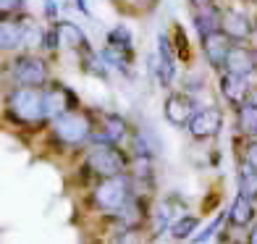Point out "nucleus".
Returning <instances> with one entry per match:
<instances>
[{"label":"nucleus","mask_w":257,"mask_h":244,"mask_svg":"<svg viewBox=\"0 0 257 244\" xmlns=\"http://www.w3.org/2000/svg\"><path fill=\"white\" fill-rule=\"evenodd\" d=\"M257 220V202L236 192V197L231 200L228 210H226V223L228 228H249Z\"/></svg>","instance_id":"obj_17"},{"label":"nucleus","mask_w":257,"mask_h":244,"mask_svg":"<svg viewBox=\"0 0 257 244\" xmlns=\"http://www.w3.org/2000/svg\"><path fill=\"white\" fill-rule=\"evenodd\" d=\"M202 45V53H205V61L210 63V68H215V71H223V66H226V55L231 50V45L233 40L228 37V34L220 29V32H213V34H207L205 40H200Z\"/></svg>","instance_id":"obj_15"},{"label":"nucleus","mask_w":257,"mask_h":244,"mask_svg":"<svg viewBox=\"0 0 257 244\" xmlns=\"http://www.w3.org/2000/svg\"><path fill=\"white\" fill-rule=\"evenodd\" d=\"M186 132H189V137L197 139V142L215 139L223 132V108L220 105H202L192 118V124L186 126Z\"/></svg>","instance_id":"obj_9"},{"label":"nucleus","mask_w":257,"mask_h":244,"mask_svg":"<svg viewBox=\"0 0 257 244\" xmlns=\"http://www.w3.org/2000/svg\"><path fill=\"white\" fill-rule=\"evenodd\" d=\"M249 100L257 102V84H252V92H249Z\"/></svg>","instance_id":"obj_35"},{"label":"nucleus","mask_w":257,"mask_h":244,"mask_svg":"<svg viewBox=\"0 0 257 244\" xmlns=\"http://www.w3.org/2000/svg\"><path fill=\"white\" fill-rule=\"evenodd\" d=\"M79 68L87 76H95V79H102V81H108V76H110V66L105 63L102 53L92 50V45L84 50H79Z\"/></svg>","instance_id":"obj_20"},{"label":"nucleus","mask_w":257,"mask_h":244,"mask_svg":"<svg viewBox=\"0 0 257 244\" xmlns=\"http://www.w3.org/2000/svg\"><path fill=\"white\" fill-rule=\"evenodd\" d=\"M197 110H200V100L192 92H168L166 100H163V115L176 129H186L197 115Z\"/></svg>","instance_id":"obj_7"},{"label":"nucleus","mask_w":257,"mask_h":244,"mask_svg":"<svg viewBox=\"0 0 257 244\" xmlns=\"http://www.w3.org/2000/svg\"><path fill=\"white\" fill-rule=\"evenodd\" d=\"M55 29H58V37H61V48L63 50H84L89 48V37H87V32L81 29L76 21H68V19H58L55 21Z\"/></svg>","instance_id":"obj_19"},{"label":"nucleus","mask_w":257,"mask_h":244,"mask_svg":"<svg viewBox=\"0 0 257 244\" xmlns=\"http://www.w3.org/2000/svg\"><path fill=\"white\" fill-rule=\"evenodd\" d=\"M241 160H247L257 171V137H247V145H244V150H241Z\"/></svg>","instance_id":"obj_29"},{"label":"nucleus","mask_w":257,"mask_h":244,"mask_svg":"<svg viewBox=\"0 0 257 244\" xmlns=\"http://www.w3.org/2000/svg\"><path fill=\"white\" fill-rule=\"evenodd\" d=\"M74 6H76V11H81L84 16H89V3H87V0H74Z\"/></svg>","instance_id":"obj_33"},{"label":"nucleus","mask_w":257,"mask_h":244,"mask_svg":"<svg viewBox=\"0 0 257 244\" xmlns=\"http://www.w3.org/2000/svg\"><path fill=\"white\" fill-rule=\"evenodd\" d=\"M228 71H236V74H257V48H252L249 42H233L231 50L226 55V66Z\"/></svg>","instance_id":"obj_16"},{"label":"nucleus","mask_w":257,"mask_h":244,"mask_svg":"<svg viewBox=\"0 0 257 244\" xmlns=\"http://www.w3.org/2000/svg\"><path fill=\"white\" fill-rule=\"evenodd\" d=\"M105 42L113 45V48H121V50H132L134 53V34H132V29L126 27V21H118L115 27H110L108 34H105Z\"/></svg>","instance_id":"obj_25"},{"label":"nucleus","mask_w":257,"mask_h":244,"mask_svg":"<svg viewBox=\"0 0 257 244\" xmlns=\"http://www.w3.org/2000/svg\"><path fill=\"white\" fill-rule=\"evenodd\" d=\"M55 50H61V37H58L55 24H50L42 34V53H55Z\"/></svg>","instance_id":"obj_28"},{"label":"nucleus","mask_w":257,"mask_h":244,"mask_svg":"<svg viewBox=\"0 0 257 244\" xmlns=\"http://www.w3.org/2000/svg\"><path fill=\"white\" fill-rule=\"evenodd\" d=\"M218 89H220V97H223L231 108H239L241 102L249 100V92H252V81L247 74H236V71H228L223 68L218 76Z\"/></svg>","instance_id":"obj_11"},{"label":"nucleus","mask_w":257,"mask_h":244,"mask_svg":"<svg viewBox=\"0 0 257 244\" xmlns=\"http://www.w3.org/2000/svg\"><path fill=\"white\" fill-rule=\"evenodd\" d=\"M247 241H249V244H257V220H254V223L249 226V231H247Z\"/></svg>","instance_id":"obj_32"},{"label":"nucleus","mask_w":257,"mask_h":244,"mask_svg":"<svg viewBox=\"0 0 257 244\" xmlns=\"http://www.w3.org/2000/svg\"><path fill=\"white\" fill-rule=\"evenodd\" d=\"M74 108H79V95L68 84L50 79L48 84L42 87V115H45V124L55 121L58 115H63L66 110H74Z\"/></svg>","instance_id":"obj_6"},{"label":"nucleus","mask_w":257,"mask_h":244,"mask_svg":"<svg viewBox=\"0 0 257 244\" xmlns=\"http://www.w3.org/2000/svg\"><path fill=\"white\" fill-rule=\"evenodd\" d=\"M223 29L233 42H249L254 34V19L241 8H228L223 11Z\"/></svg>","instance_id":"obj_14"},{"label":"nucleus","mask_w":257,"mask_h":244,"mask_svg":"<svg viewBox=\"0 0 257 244\" xmlns=\"http://www.w3.org/2000/svg\"><path fill=\"white\" fill-rule=\"evenodd\" d=\"M249 3H254V6H257V0H249Z\"/></svg>","instance_id":"obj_37"},{"label":"nucleus","mask_w":257,"mask_h":244,"mask_svg":"<svg viewBox=\"0 0 257 244\" xmlns=\"http://www.w3.org/2000/svg\"><path fill=\"white\" fill-rule=\"evenodd\" d=\"M81 168H87L97 179L128 173L132 153H126L121 145H89V150L84 153V160H81Z\"/></svg>","instance_id":"obj_5"},{"label":"nucleus","mask_w":257,"mask_h":244,"mask_svg":"<svg viewBox=\"0 0 257 244\" xmlns=\"http://www.w3.org/2000/svg\"><path fill=\"white\" fill-rule=\"evenodd\" d=\"M58 19H61L58 16V0H45V21H48V24H55Z\"/></svg>","instance_id":"obj_31"},{"label":"nucleus","mask_w":257,"mask_h":244,"mask_svg":"<svg viewBox=\"0 0 257 244\" xmlns=\"http://www.w3.org/2000/svg\"><path fill=\"white\" fill-rule=\"evenodd\" d=\"M132 137V126L118 113H102L95 124L89 145H123V139Z\"/></svg>","instance_id":"obj_8"},{"label":"nucleus","mask_w":257,"mask_h":244,"mask_svg":"<svg viewBox=\"0 0 257 244\" xmlns=\"http://www.w3.org/2000/svg\"><path fill=\"white\" fill-rule=\"evenodd\" d=\"M100 53H102L105 63H108V66L113 68V71H121V74H126L128 68L134 66V53H132V50H121V48H113V45L105 42V48H102Z\"/></svg>","instance_id":"obj_24"},{"label":"nucleus","mask_w":257,"mask_h":244,"mask_svg":"<svg viewBox=\"0 0 257 244\" xmlns=\"http://www.w3.org/2000/svg\"><path fill=\"white\" fill-rule=\"evenodd\" d=\"M24 3H27V0H0V16L8 19V16L19 14V11L24 8Z\"/></svg>","instance_id":"obj_30"},{"label":"nucleus","mask_w":257,"mask_h":244,"mask_svg":"<svg viewBox=\"0 0 257 244\" xmlns=\"http://www.w3.org/2000/svg\"><path fill=\"white\" fill-rule=\"evenodd\" d=\"M6 79H8V84L45 87L53 79L50 61L45 55L32 53V50H21L6 63Z\"/></svg>","instance_id":"obj_4"},{"label":"nucleus","mask_w":257,"mask_h":244,"mask_svg":"<svg viewBox=\"0 0 257 244\" xmlns=\"http://www.w3.org/2000/svg\"><path fill=\"white\" fill-rule=\"evenodd\" d=\"M171 37H173V45H176V53H179V58L184 63H189L192 61V45H189V40H186V32H184V27L181 24H173V29H171Z\"/></svg>","instance_id":"obj_26"},{"label":"nucleus","mask_w":257,"mask_h":244,"mask_svg":"<svg viewBox=\"0 0 257 244\" xmlns=\"http://www.w3.org/2000/svg\"><path fill=\"white\" fill-rule=\"evenodd\" d=\"M192 24H194L197 37L205 40L207 34L220 32V27H223V11H220L215 3L202 6V8H194V14H192Z\"/></svg>","instance_id":"obj_18"},{"label":"nucleus","mask_w":257,"mask_h":244,"mask_svg":"<svg viewBox=\"0 0 257 244\" xmlns=\"http://www.w3.org/2000/svg\"><path fill=\"white\" fill-rule=\"evenodd\" d=\"M197 228H200V218L184 213V215H179L176 220H173V226L168 228V236L173 241H192L194 234H197Z\"/></svg>","instance_id":"obj_22"},{"label":"nucleus","mask_w":257,"mask_h":244,"mask_svg":"<svg viewBox=\"0 0 257 244\" xmlns=\"http://www.w3.org/2000/svg\"><path fill=\"white\" fill-rule=\"evenodd\" d=\"M134 189V179L132 173H118V176H108V179H97V184L89 192V205L105 218H110L126 205V200L132 197Z\"/></svg>","instance_id":"obj_3"},{"label":"nucleus","mask_w":257,"mask_h":244,"mask_svg":"<svg viewBox=\"0 0 257 244\" xmlns=\"http://www.w3.org/2000/svg\"><path fill=\"white\" fill-rule=\"evenodd\" d=\"M254 34H257V14H254Z\"/></svg>","instance_id":"obj_36"},{"label":"nucleus","mask_w":257,"mask_h":244,"mask_svg":"<svg viewBox=\"0 0 257 244\" xmlns=\"http://www.w3.org/2000/svg\"><path fill=\"white\" fill-rule=\"evenodd\" d=\"M210 3H215V0H189L192 8H202V6H210Z\"/></svg>","instance_id":"obj_34"},{"label":"nucleus","mask_w":257,"mask_h":244,"mask_svg":"<svg viewBox=\"0 0 257 244\" xmlns=\"http://www.w3.org/2000/svg\"><path fill=\"white\" fill-rule=\"evenodd\" d=\"M226 223V210H220L213 220H210V223L200 231V234H194V244H205V241H210V239H215L218 236V231H220V226H223Z\"/></svg>","instance_id":"obj_27"},{"label":"nucleus","mask_w":257,"mask_h":244,"mask_svg":"<svg viewBox=\"0 0 257 244\" xmlns=\"http://www.w3.org/2000/svg\"><path fill=\"white\" fill-rule=\"evenodd\" d=\"M179 53H176V45H173L171 32L160 29L158 32V84L160 87H171L173 79H176V66H179Z\"/></svg>","instance_id":"obj_10"},{"label":"nucleus","mask_w":257,"mask_h":244,"mask_svg":"<svg viewBox=\"0 0 257 244\" xmlns=\"http://www.w3.org/2000/svg\"><path fill=\"white\" fill-rule=\"evenodd\" d=\"M233 124L241 137H257V102L247 100L239 108H233Z\"/></svg>","instance_id":"obj_21"},{"label":"nucleus","mask_w":257,"mask_h":244,"mask_svg":"<svg viewBox=\"0 0 257 244\" xmlns=\"http://www.w3.org/2000/svg\"><path fill=\"white\" fill-rule=\"evenodd\" d=\"M6 118L16 126H27V129H40L45 124L42 115V87H24V84H8L6 97Z\"/></svg>","instance_id":"obj_1"},{"label":"nucleus","mask_w":257,"mask_h":244,"mask_svg":"<svg viewBox=\"0 0 257 244\" xmlns=\"http://www.w3.org/2000/svg\"><path fill=\"white\" fill-rule=\"evenodd\" d=\"M95 113L92 110H81V108H74V110H66L63 115H58L55 121L48 124L50 129V137L58 147H81V145H89L92 139V132H95Z\"/></svg>","instance_id":"obj_2"},{"label":"nucleus","mask_w":257,"mask_h":244,"mask_svg":"<svg viewBox=\"0 0 257 244\" xmlns=\"http://www.w3.org/2000/svg\"><path fill=\"white\" fill-rule=\"evenodd\" d=\"M236 192H241L244 197L257 202V171L249 166L247 160H239L236 168Z\"/></svg>","instance_id":"obj_23"},{"label":"nucleus","mask_w":257,"mask_h":244,"mask_svg":"<svg viewBox=\"0 0 257 244\" xmlns=\"http://www.w3.org/2000/svg\"><path fill=\"white\" fill-rule=\"evenodd\" d=\"M0 50L3 53L27 50V16L24 19L8 16V19L0 21Z\"/></svg>","instance_id":"obj_13"},{"label":"nucleus","mask_w":257,"mask_h":244,"mask_svg":"<svg viewBox=\"0 0 257 244\" xmlns=\"http://www.w3.org/2000/svg\"><path fill=\"white\" fill-rule=\"evenodd\" d=\"M184 210V205L176 202V197H163L153 205V210H150V228H153V234L150 239H160L168 234V228L173 226V220H176Z\"/></svg>","instance_id":"obj_12"}]
</instances>
